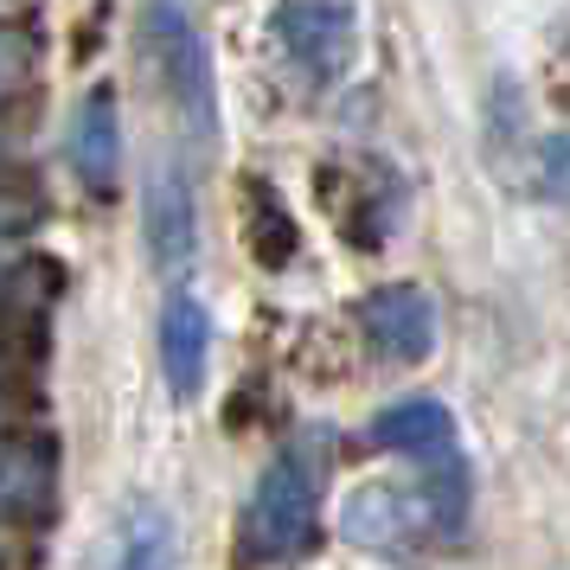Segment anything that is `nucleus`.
<instances>
[{
    "label": "nucleus",
    "instance_id": "1",
    "mask_svg": "<svg viewBox=\"0 0 570 570\" xmlns=\"http://www.w3.org/2000/svg\"><path fill=\"white\" fill-rule=\"evenodd\" d=\"M468 513V474L462 462H430V474H416L411 488L404 481H379V488H360L346 500V539L365 544V551H411L423 539H449Z\"/></svg>",
    "mask_w": 570,
    "mask_h": 570
},
{
    "label": "nucleus",
    "instance_id": "2",
    "mask_svg": "<svg viewBox=\"0 0 570 570\" xmlns=\"http://www.w3.org/2000/svg\"><path fill=\"white\" fill-rule=\"evenodd\" d=\"M314 513H321V455L314 449H283L263 468L257 493L244 507V551L257 564H288L314 544Z\"/></svg>",
    "mask_w": 570,
    "mask_h": 570
},
{
    "label": "nucleus",
    "instance_id": "3",
    "mask_svg": "<svg viewBox=\"0 0 570 570\" xmlns=\"http://www.w3.org/2000/svg\"><path fill=\"white\" fill-rule=\"evenodd\" d=\"M141 52L155 58V78L167 104L180 109L193 141L218 135V90H212V52L199 20L186 13V0H148L141 7Z\"/></svg>",
    "mask_w": 570,
    "mask_h": 570
},
{
    "label": "nucleus",
    "instance_id": "4",
    "mask_svg": "<svg viewBox=\"0 0 570 570\" xmlns=\"http://www.w3.org/2000/svg\"><path fill=\"white\" fill-rule=\"evenodd\" d=\"M276 39H283V58L302 78V90H327L353 65L360 13H353V0H283L276 7Z\"/></svg>",
    "mask_w": 570,
    "mask_h": 570
},
{
    "label": "nucleus",
    "instance_id": "5",
    "mask_svg": "<svg viewBox=\"0 0 570 570\" xmlns=\"http://www.w3.org/2000/svg\"><path fill=\"white\" fill-rule=\"evenodd\" d=\"M141 244L160 276H186L199 257V218H193V193H186L180 167H155L148 174V199H141Z\"/></svg>",
    "mask_w": 570,
    "mask_h": 570
},
{
    "label": "nucleus",
    "instance_id": "6",
    "mask_svg": "<svg viewBox=\"0 0 570 570\" xmlns=\"http://www.w3.org/2000/svg\"><path fill=\"white\" fill-rule=\"evenodd\" d=\"M360 334L385 353V360H430L436 353V302L411 283H391V288H372L360 302Z\"/></svg>",
    "mask_w": 570,
    "mask_h": 570
},
{
    "label": "nucleus",
    "instance_id": "7",
    "mask_svg": "<svg viewBox=\"0 0 570 570\" xmlns=\"http://www.w3.org/2000/svg\"><path fill=\"white\" fill-rule=\"evenodd\" d=\"M206 360H212V314L199 295H167L160 308V372L174 397H199L206 385Z\"/></svg>",
    "mask_w": 570,
    "mask_h": 570
},
{
    "label": "nucleus",
    "instance_id": "8",
    "mask_svg": "<svg viewBox=\"0 0 570 570\" xmlns=\"http://www.w3.org/2000/svg\"><path fill=\"white\" fill-rule=\"evenodd\" d=\"M71 167L90 193H109L116 174H122V116H116V90L97 83L78 104V122H71Z\"/></svg>",
    "mask_w": 570,
    "mask_h": 570
},
{
    "label": "nucleus",
    "instance_id": "9",
    "mask_svg": "<svg viewBox=\"0 0 570 570\" xmlns=\"http://www.w3.org/2000/svg\"><path fill=\"white\" fill-rule=\"evenodd\" d=\"M372 442L391 455H416V462H442L455 449V416L436 397H404L372 416Z\"/></svg>",
    "mask_w": 570,
    "mask_h": 570
},
{
    "label": "nucleus",
    "instance_id": "10",
    "mask_svg": "<svg viewBox=\"0 0 570 570\" xmlns=\"http://www.w3.org/2000/svg\"><path fill=\"white\" fill-rule=\"evenodd\" d=\"M174 551H180V539H174V519H167V507H155V500H135L129 513L109 525L97 570H174Z\"/></svg>",
    "mask_w": 570,
    "mask_h": 570
},
{
    "label": "nucleus",
    "instance_id": "11",
    "mask_svg": "<svg viewBox=\"0 0 570 570\" xmlns=\"http://www.w3.org/2000/svg\"><path fill=\"white\" fill-rule=\"evenodd\" d=\"M46 500H52V449L0 442V525L46 513Z\"/></svg>",
    "mask_w": 570,
    "mask_h": 570
},
{
    "label": "nucleus",
    "instance_id": "12",
    "mask_svg": "<svg viewBox=\"0 0 570 570\" xmlns=\"http://www.w3.org/2000/svg\"><path fill=\"white\" fill-rule=\"evenodd\" d=\"M244 237H250V250H257L269 269H283V263L295 257V218H288V206L263 180L250 186V218H244Z\"/></svg>",
    "mask_w": 570,
    "mask_h": 570
},
{
    "label": "nucleus",
    "instance_id": "13",
    "mask_svg": "<svg viewBox=\"0 0 570 570\" xmlns=\"http://www.w3.org/2000/svg\"><path fill=\"white\" fill-rule=\"evenodd\" d=\"M46 206H52V199H46V193H39L32 180H20V174H7V180H0V237H20V232H32V225L46 218Z\"/></svg>",
    "mask_w": 570,
    "mask_h": 570
},
{
    "label": "nucleus",
    "instance_id": "14",
    "mask_svg": "<svg viewBox=\"0 0 570 570\" xmlns=\"http://www.w3.org/2000/svg\"><path fill=\"white\" fill-rule=\"evenodd\" d=\"M539 186L551 199H570V135H551L539 148Z\"/></svg>",
    "mask_w": 570,
    "mask_h": 570
},
{
    "label": "nucleus",
    "instance_id": "15",
    "mask_svg": "<svg viewBox=\"0 0 570 570\" xmlns=\"http://www.w3.org/2000/svg\"><path fill=\"white\" fill-rule=\"evenodd\" d=\"M27 65H32V46H27V32H20V27H7V20H0V97H7L13 83L27 78Z\"/></svg>",
    "mask_w": 570,
    "mask_h": 570
}]
</instances>
